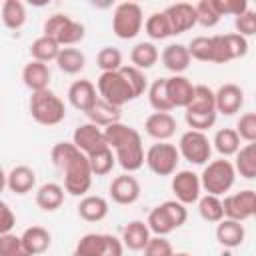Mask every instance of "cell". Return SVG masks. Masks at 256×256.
<instances>
[{"mask_svg": "<svg viewBox=\"0 0 256 256\" xmlns=\"http://www.w3.org/2000/svg\"><path fill=\"white\" fill-rule=\"evenodd\" d=\"M52 164L64 174V192L72 196H86L92 186V172L88 158L72 144V142H58L50 150Z\"/></svg>", "mask_w": 256, "mask_h": 256, "instance_id": "1", "label": "cell"}, {"mask_svg": "<svg viewBox=\"0 0 256 256\" xmlns=\"http://www.w3.org/2000/svg\"><path fill=\"white\" fill-rule=\"evenodd\" d=\"M28 108H30V116L34 118V122L42 126H56L66 118V106L62 98L50 88L32 92Z\"/></svg>", "mask_w": 256, "mask_h": 256, "instance_id": "2", "label": "cell"}, {"mask_svg": "<svg viewBox=\"0 0 256 256\" xmlns=\"http://www.w3.org/2000/svg\"><path fill=\"white\" fill-rule=\"evenodd\" d=\"M198 178H200V186H202V190H206V194L222 196L234 186L236 172H234V166L230 160L220 158V160L208 162Z\"/></svg>", "mask_w": 256, "mask_h": 256, "instance_id": "3", "label": "cell"}, {"mask_svg": "<svg viewBox=\"0 0 256 256\" xmlns=\"http://www.w3.org/2000/svg\"><path fill=\"white\" fill-rule=\"evenodd\" d=\"M44 36L56 40L60 48H72L86 36V28L82 22L72 20L66 14H52L44 22Z\"/></svg>", "mask_w": 256, "mask_h": 256, "instance_id": "4", "label": "cell"}, {"mask_svg": "<svg viewBox=\"0 0 256 256\" xmlns=\"http://www.w3.org/2000/svg\"><path fill=\"white\" fill-rule=\"evenodd\" d=\"M144 26V14L140 4L136 2H122L114 8L112 14V32L120 40H132L140 34Z\"/></svg>", "mask_w": 256, "mask_h": 256, "instance_id": "5", "label": "cell"}, {"mask_svg": "<svg viewBox=\"0 0 256 256\" xmlns=\"http://www.w3.org/2000/svg\"><path fill=\"white\" fill-rule=\"evenodd\" d=\"M96 92H98V98H102L108 104L118 106V108H122L130 100H134V94H132L130 86L126 84L120 70L102 72L96 80Z\"/></svg>", "mask_w": 256, "mask_h": 256, "instance_id": "6", "label": "cell"}, {"mask_svg": "<svg viewBox=\"0 0 256 256\" xmlns=\"http://www.w3.org/2000/svg\"><path fill=\"white\" fill-rule=\"evenodd\" d=\"M144 162L156 176H172L178 168L180 154L174 144L156 142L144 152Z\"/></svg>", "mask_w": 256, "mask_h": 256, "instance_id": "7", "label": "cell"}, {"mask_svg": "<svg viewBox=\"0 0 256 256\" xmlns=\"http://www.w3.org/2000/svg\"><path fill=\"white\" fill-rule=\"evenodd\" d=\"M178 154L192 162V164H208L210 156H212V142L208 140V136L204 132H198V130H186L180 140H178Z\"/></svg>", "mask_w": 256, "mask_h": 256, "instance_id": "8", "label": "cell"}, {"mask_svg": "<svg viewBox=\"0 0 256 256\" xmlns=\"http://www.w3.org/2000/svg\"><path fill=\"white\" fill-rule=\"evenodd\" d=\"M114 158L126 174H132L144 166V146L138 130H132V134L114 148Z\"/></svg>", "mask_w": 256, "mask_h": 256, "instance_id": "9", "label": "cell"}, {"mask_svg": "<svg viewBox=\"0 0 256 256\" xmlns=\"http://www.w3.org/2000/svg\"><path fill=\"white\" fill-rule=\"evenodd\" d=\"M224 218L244 222L256 214V192L254 190H240L236 194H228L222 200Z\"/></svg>", "mask_w": 256, "mask_h": 256, "instance_id": "10", "label": "cell"}, {"mask_svg": "<svg viewBox=\"0 0 256 256\" xmlns=\"http://www.w3.org/2000/svg\"><path fill=\"white\" fill-rule=\"evenodd\" d=\"M172 192L176 196V200L180 204H194L200 198L202 186H200V178L198 174H194L192 170H178L172 176Z\"/></svg>", "mask_w": 256, "mask_h": 256, "instance_id": "11", "label": "cell"}, {"mask_svg": "<svg viewBox=\"0 0 256 256\" xmlns=\"http://www.w3.org/2000/svg\"><path fill=\"white\" fill-rule=\"evenodd\" d=\"M72 144L84 154V156H90L102 148H106V140H104V132L102 128L86 122V124H80L76 126L74 134H72Z\"/></svg>", "mask_w": 256, "mask_h": 256, "instance_id": "12", "label": "cell"}, {"mask_svg": "<svg viewBox=\"0 0 256 256\" xmlns=\"http://www.w3.org/2000/svg\"><path fill=\"white\" fill-rule=\"evenodd\" d=\"M168 24H170V30H172V36L176 34H184L188 32L190 28L196 26V10L192 4L188 2H176V4H170L166 10H162Z\"/></svg>", "mask_w": 256, "mask_h": 256, "instance_id": "13", "label": "cell"}, {"mask_svg": "<svg viewBox=\"0 0 256 256\" xmlns=\"http://www.w3.org/2000/svg\"><path fill=\"white\" fill-rule=\"evenodd\" d=\"M244 104V90L238 84H222L216 92H214V106H216V114H224V116H232L236 114Z\"/></svg>", "mask_w": 256, "mask_h": 256, "instance_id": "14", "label": "cell"}, {"mask_svg": "<svg viewBox=\"0 0 256 256\" xmlns=\"http://www.w3.org/2000/svg\"><path fill=\"white\" fill-rule=\"evenodd\" d=\"M110 198L120 206H130L140 198V182L132 174H120L110 184Z\"/></svg>", "mask_w": 256, "mask_h": 256, "instance_id": "15", "label": "cell"}, {"mask_svg": "<svg viewBox=\"0 0 256 256\" xmlns=\"http://www.w3.org/2000/svg\"><path fill=\"white\" fill-rule=\"evenodd\" d=\"M144 130L150 138L168 142L176 134V120L170 112H152L144 122Z\"/></svg>", "mask_w": 256, "mask_h": 256, "instance_id": "16", "label": "cell"}, {"mask_svg": "<svg viewBox=\"0 0 256 256\" xmlns=\"http://www.w3.org/2000/svg\"><path fill=\"white\" fill-rule=\"evenodd\" d=\"M96 100H98V92H96V86L90 80L80 78V80H76V82L70 84V88H68V102L76 110L88 112L94 106Z\"/></svg>", "mask_w": 256, "mask_h": 256, "instance_id": "17", "label": "cell"}, {"mask_svg": "<svg viewBox=\"0 0 256 256\" xmlns=\"http://www.w3.org/2000/svg\"><path fill=\"white\" fill-rule=\"evenodd\" d=\"M166 90H168V98L172 102V108H186L192 100L194 84L186 76L174 74V76L166 78Z\"/></svg>", "mask_w": 256, "mask_h": 256, "instance_id": "18", "label": "cell"}, {"mask_svg": "<svg viewBox=\"0 0 256 256\" xmlns=\"http://www.w3.org/2000/svg\"><path fill=\"white\" fill-rule=\"evenodd\" d=\"M36 186V172L30 166H14L8 174H6V188L18 196L32 192Z\"/></svg>", "mask_w": 256, "mask_h": 256, "instance_id": "19", "label": "cell"}, {"mask_svg": "<svg viewBox=\"0 0 256 256\" xmlns=\"http://www.w3.org/2000/svg\"><path fill=\"white\" fill-rule=\"evenodd\" d=\"M160 60H162L164 68H166L168 72H172V76L186 72L188 66H190V62H192V58H190V54H188V48H186L184 44H168V46L162 50Z\"/></svg>", "mask_w": 256, "mask_h": 256, "instance_id": "20", "label": "cell"}, {"mask_svg": "<svg viewBox=\"0 0 256 256\" xmlns=\"http://www.w3.org/2000/svg\"><path fill=\"white\" fill-rule=\"evenodd\" d=\"M50 68L48 64H42V62H36V60H30L24 68H22V82L26 88H30L32 92H38V90H46L48 84H50Z\"/></svg>", "mask_w": 256, "mask_h": 256, "instance_id": "21", "label": "cell"}, {"mask_svg": "<svg viewBox=\"0 0 256 256\" xmlns=\"http://www.w3.org/2000/svg\"><path fill=\"white\" fill-rule=\"evenodd\" d=\"M20 240L30 256L44 254L52 244V234L42 226H30L20 234Z\"/></svg>", "mask_w": 256, "mask_h": 256, "instance_id": "22", "label": "cell"}, {"mask_svg": "<svg viewBox=\"0 0 256 256\" xmlns=\"http://www.w3.org/2000/svg\"><path fill=\"white\" fill-rule=\"evenodd\" d=\"M246 238V230L242 222L236 220H228L222 218L216 226V240L224 246V248H238Z\"/></svg>", "mask_w": 256, "mask_h": 256, "instance_id": "23", "label": "cell"}, {"mask_svg": "<svg viewBox=\"0 0 256 256\" xmlns=\"http://www.w3.org/2000/svg\"><path fill=\"white\" fill-rule=\"evenodd\" d=\"M78 216L86 222H100L108 216V202L106 198L98 194H86L82 196L78 204Z\"/></svg>", "mask_w": 256, "mask_h": 256, "instance_id": "24", "label": "cell"}, {"mask_svg": "<svg viewBox=\"0 0 256 256\" xmlns=\"http://www.w3.org/2000/svg\"><path fill=\"white\" fill-rule=\"evenodd\" d=\"M150 238H152L150 230H148L146 222H142V220H132L122 230V244L128 250H134V252L144 250V246L148 244Z\"/></svg>", "mask_w": 256, "mask_h": 256, "instance_id": "25", "label": "cell"}, {"mask_svg": "<svg viewBox=\"0 0 256 256\" xmlns=\"http://www.w3.org/2000/svg\"><path fill=\"white\" fill-rule=\"evenodd\" d=\"M64 202V188L56 182H46L36 190V206L44 212H54Z\"/></svg>", "mask_w": 256, "mask_h": 256, "instance_id": "26", "label": "cell"}, {"mask_svg": "<svg viewBox=\"0 0 256 256\" xmlns=\"http://www.w3.org/2000/svg\"><path fill=\"white\" fill-rule=\"evenodd\" d=\"M86 116H88L90 124H94V126H98V128H100V126L106 128V126H110V124H114V122H120L122 112H120L118 106H112V104H108L106 100L98 98V100L94 102V106L86 112Z\"/></svg>", "mask_w": 256, "mask_h": 256, "instance_id": "27", "label": "cell"}, {"mask_svg": "<svg viewBox=\"0 0 256 256\" xmlns=\"http://www.w3.org/2000/svg\"><path fill=\"white\" fill-rule=\"evenodd\" d=\"M234 156V172L246 180L256 178V142H248Z\"/></svg>", "mask_w": 256, "mask_h": 256, "instance_id": "28", "label": "cell"}, {"mask_svg": "<svg viewBox=\"0 0 256 256\" xmlns=\"http://www.w3.org/2000/svg\"><path fill=\"white\" fill-rule=\"evenodd\" d=\"M160 58V52L158 48L154 46V42H138L132 50H130V60H132V66L138 68V70H148L152 68Z\"/></svg>", "mask_w": 256, "mask_h": 256, "instance_id": "29", "label": "cell"}, {"mask_svg": "<svg viewBox=\"0 0 256 256\" xmlns=\"http://www.w3.org/2000/svg\"><path fill=\"white\" fill-rule=\"evenodd\" d=\"M58 54H60V46L56 44V40H52V38H48L44 34L30 44V56L36 62H42V64H48L52 60L56 62Z\"/></svg>", "mask_w": 256, "mask_h": 256, "instance_id": "30", "label": "cell"}, {"mask_svg": "<svg viewBox=\"0 0 256 256\" xmlns=\"http://www.w3.org/2000/svg\"><path fill=\"white\" fill-rule=\"evenodd\" d=\"M56 64L64 74H78L86 66V56L78 48H60Z\"/></svg>", "mask_w": 256, "mask_h": 256, "instance_id": "31", "label": "cell"}, {"mask_svg": "<svg viewBox=\"0 0 256 256\" xmlns=\"http://www.w3.org/2000/svg\"><path fill=\"white\" fill-rule=\"evenodd\" d=\"M214 150L222 156V158H228V156H234L238 150H240V138L236 134L234 128H220L216 134H214Z\"/></svg>", "mask_w": 256, "mask_h": 256, "instance_id": "32", "label": "cell"}, {"mask_svg": "<svg viewBox=\"0 0 256 256\" xmlns=\"http://www.w3.org/2000/svg\"><path fill=\"white\" fill-rule=\"evenodd\" d=\"M2 22L8 30H20L26 24V6L20 0H4Z\"/></svg>", "mask_w": 256, "mask_h": 256, "instance_id": "33", "label": "cell"}, {"mask_svg": "<svg viewBox=\"0 0 256 256\" xmlns=\"http://www.w3.org/2000/svg\"><path fill=\"white\" fill-rule=\"evenodd\" d=\"M186 112H216L214 106V90L204 84H194V94L190 104L184 108Z\"/></svg>", "mask_w": 256, "mask_h": 256, "instance_id": "34", "label": "cell"}, {"mask_svg": "<svg viewBox=\"0 0 256 256\" xmlns=\"http://www.w3.org/2000/svg\"><path fill=\"white\" fill-rule=\"evenodd\" d=\"M148 102L154 108V112H170L172 110V102L168 98V90H166V78H156L150 86H148Z\"/></svg>", "mask_w": 256, "mask_h": 256, "instance_id": "35", "label": "cell"}, {"mask_svg": "<svg viewBox=\"0 0 256 256\" xmlns=\"http://www.w3.org/2000/svg\"><path fill=\"white\" fill-rule=\"evenodd\" d=\"M86 158H88L92 176H106V174L112 172V168L116 164L114 152L108 146L102 148V150H98V152H94V154H90V156H86Z\"/></svg>", "mask_w": 256, "mask_h": 256, "instance_id": "36", "label": "cell"}, {"mask_svg": "<svg viewBox=\"0 0 256 256\" xmlns=\"http://www.w3.org/2000/svg\"><path fill=\"white\" fill-rule=\"evenodd\" d=\"M198 212H200L202 220L218 224V222L224 218V210H222V200H220V196H212V194L200 196V198H198Z\"/></svg>", "mask_w": 256, "mask_h": 256, "instance_id": "37", "label": "cell"}, {"mask_svg": "<svg viewBox=\"0 0 256 256\" xmlns=\"http://www.w3.org/2000/svg\"><path fill=\"white\" fill-rule=\"evenodd\" d=\"M144 30L150 40H166L168 36H172V30H170V24H168L164 12L150 14L144 22Z\"/></svg>", "mask_w": 256, "mask_h": 256, "instance_id": "38", "label": "cell"}, {"mask_svg": "<svg viewBox=\"0 0 256 256\" xmlns=\"http://www.w3.org/2000/svg\"><path fill=\"white\" fill-rule=\"evenodd\" d=\"M102 248H104V234L88 232L76 242L74 254H78V256H102Z\"/></svg>", "mask_w": 256, "mask_h": 256, "instance_id": "39", "label": "cell"}, {"mask_svg": "<svg viewBox=\"0 0 256 256\" xmlns=\"http://www.w3.org/2000/svg\"><path fill=\"white\" fill-rule=\"evenodd\" d=\"M146 226H148L150 234H154V236H166V234L174 232V226L168 220V216L162 210V206H156V208L150 210L148 220H146Z\"/></svg>", "mask_w": 256, "mask_h": 256, "instance_id": "40", "label": "cell"}, {"mask_svg": "<svg viewBox=\"0 0 256 256\" xmlns=\"http://www.w3.org/2000/svg\"><path fill=\"white\" fill-rule=\"evenodd\" d=\"M96 66L102 70V72H114V70H120L124 64H122V52L114 46H104L98 56H96Z\"/></svg>", "mask_w": 256, "mask_h": 256, "instance_id": "41", "label": "cell"}, {"mask_svg": "<svg viewBox=\"0 0 256 256\" xmlns=\"http://www.w3.org/2000/svg\"><path fill=\"white\" fill-rule=\"evenodd\" d=\"M120 72H122L126 84L130 86V90H132V94H134V100H136L138 96H142V94L148 90V80H146V76H144L142 70H138V68H134V66H122Z\"/></svg>", "mask_w": 256, "mask_h": 256, "instance_id": "42", "label": "cell"}, {"mask_svg": "<svg viewBox=\"0 0 256 256\" xmlns=\"http://www.w3.org/2000/svg\"><path fill=\"white\" fill-rule=\"evenodd\" d=\"M194 10H196V24L204 28H214L220 22V14L216 12L212 0H200L198 4H194Z\"/></svg>", "mask_w": 256, "mask_h": 256, "instance_id": "43", "label": "cell"}, {"mask_svg": "<svg viewBox=\"0 0 256 256\" xmlns=\"http://www.w3.org/2000/svg\"><path fill=\"white\" fill-rule=\"evenodd\" d=\"M190 58L198 60V62H212V40L210 36H196L190 40V44L186 46Z\"/></svg>", "mask_w": 256, "mask_h": 256, "instance_id": "44", "label": "cell"}, {"mask_svg": "<svg viewBox=\"0 0 256 256\" xmlns=\"http://www.w3.org/2000/svg\"><path fill=\"white\" fill-rule=\"evenodd\" d=\"M132 126H128V124H122V122H114V124H110V126H106V128H102V132H104V140H106V146L110 148V150H114L116 146H120L130 134H132Z\"/></svg>", "mask_w": 256, "mask_h": 256, "instance_id": "45", "label": "cell"}, {"mask_svg": "<svg viewBox=\"0 0 256 256\" xmlns=\"http://www.w3.org/2000/svg\"><path fill=\"white\" fill-rule=\"evenodd\" d=\"M218 114L216 112H184V120L190 126V130L204 132L216 124Z\"/></svg>", "mask_w": 256, "mask_h": 256, "instance_id": "46", "label": "cell"}, {"mask_svg": "<svg viewBox=\"0 0 256 256\" xmlns=\"http://www.w3.org/2000/svg\"><path fill=\"white\" fill-rule=\"evenodd\" d=\"M0 256H30L20 240V236L8 232L0 234Z\"/></svg>", "mask_w": 256, "mask_h": 256, "instance_id": "47", "label": "cell"}, {"mask_svg": "<svg viewBox=\"0 0 256 256\" xmlns=\"http://www.w3.org/2000/svg\"><path fill=\"white\" fill-rule=\"evenodd\" d=\"M236 134L240 140H246L248 142H256V114L254 112H246L238 118L236 122Z\"/></svg>", "mask_w": 256, "mask_h": 256, "instance_id": "48", "label": "cell"}, {"mask_svg": "<svg viewBox=\"0 0 256 256\" xmlns=\"http://www.w3.org/2000/svg\"><path fill=\"white\" fill-rule=\"evenodd\" d=\"M160 206H162V210L166 212L168 220L172 222L174 230L180 228V226L186 222V218H188V210H186V206L180 204L178 200H166V202H162Z\"/></svg>", "mask_w": 256, "mask_h": 256, "instance_id": "49", "label": "cell"}, {"mask_svg": "<svg viewBox=\"0 0 256 256\" xmlns=\"http://www.w3.org/2000/svg\"><path fill=\"white\" fill-rule=\"evenodd\" d=\"M216 12L222 16H240L248 10V2L246 0H212Z\"/></svg>", "mask_w": 256, "mask_h": 256, "instance_id": "50", "label": "cell"}, {"mask_svg": "<svg viewBox=\"0 0 256 256\" xmlns=\"http://www.w3.org/2000/svg\"><path fill=\"white\" fill-rule=\"evenodd\" d=\"M234 28H236V34H240L244 38L254 36L256 34V12H252L248 8L244 14L236 16L234 18Z\"/></svg>", "mask_w": 256, "mask_h": 256, "instance_id": "51", "label": "cell"}, {"mask_svg": "<svg viewBox=\"0 0 256 256\" xmlns=\"http://www.w3.org/2000/svg\"><path fill=\"white\" fill-rule=\"evenodd\" d=\"M224 40H226V46H228V52H230L232 60L244 58L248 54V40L244 36L232 32V34H224Z\"/></svg>", "mask_w": 256, "mask_h": 256, "instance_id": "52", "label": "cell"}, {"mask_svg": "<svg viewBox=\"0 0 256 256\" xmlns=\"http://www.w3.org/2000/svg\"><path fill=\"white\" fill-rule=\"evenodd\" d=\"M172 244L164 236H152L144 246V256H172Z\"/></svg>", "mask_w": 256, "mask_h": 256, "instance_id": "53", "label": "cell"}, {"mask_svg": "<svg viewBox=\"0 0 256 256\" xmlns=\"http://www.w3.org/2000/svg\"><path fill=\"white\" fill-rule=\"evenodd\" d=\"M210 40H212V62L214 64H226V62H230L232 58H230V52H228L224 34L210 36Z\"/></svg>", "mask_w": 256, "mask_h": 256, "instance_id": "54", "label": "cell"}, {"mask_svg": "<svg viewBox=\"0 0 256 256\" xmlns=\"http://www.w3.org/2000/svg\"><path fill=\"white\" fill-rule=\"evenodd\" d=\"M14 226H16V216H14L12 208L4 200H0V234L12 232Z\"/></svg>", "mask_w": 256, "mask_h": 256, "instance_id": "55", "label": "cell"}, {"mask_svg": "<svg viewBox=\"0 0 256 256\" xmlns=\"http://www.w3.org/2000/svg\"><path fill=\"white\" fill-rule=\"evenodd\" d=\"M124 254V244L120 238L112 236V234H104V248H102V256H122Z\"/></svg>", "mask_w": 256, "mask_h": 256, "instance_id": "56", "label": "cell"}, {"mask_svg": "<svg viewBox=\"0 0 256 256\" xmlns=\"http://www.w3.org/2000/svg\"><path fill=\"white\" fill-rule=\"evenodd\" d=\"M4 188H6V172H4V168L0 166V194L4 192Z\"/></svg>", "mask_w": 256, "mask_h": 256, "instance_id": "57", "label": "cell"}, {"mask_svg": "<svg viewBox=\"0 0 256 256\" xmlns=\"http://www.w3.org/2000/svg\"><path fill=\"white\" fill-rule=\"evenodd\" d=\"M172 256H190V254H188V252H174Z\"/></svg>", "mask_w": 256, "mask_h": 256, "instance_id": "58", "label": "cell"}, {"mask_svg": "<svg viewBox=\"0 0 256 256\" xmlns=\"http://www.w3.org/2000/svg\"><path fill=\"white\" fill-rule=\"evenodd\" d=\"M72 256H78V254H74V252H72Z\"/></svg>", "mask_w": 256, "mask_h": 256, "instance_id": "59", "label": "cell"}]
</instances>
